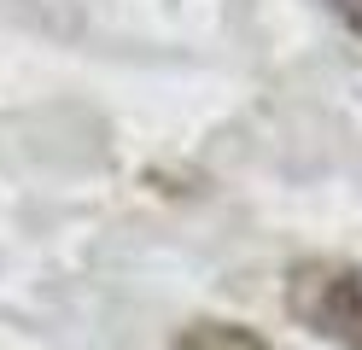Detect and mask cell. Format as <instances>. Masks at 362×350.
I'll return each instance as SVG.
<instances>
[{
	"label": "cell",
	"instance_id": "obj_1",
	"mask_svg": "<svg viewBox=\"0 0 362 350\" xmlns=\"http://www.w3.org/2000/svg\"><path fill=\"white\" fill-rule=\"evenodd\" d=\"M286 310L298 315L315 339L362 350V269L356 263H333V257L292 263V274H286Z\"/></svg>",
	"mask_w": 362,
	"mask_h": 350
},
{
	"label": "cell",
	"instance_id": "obj_2",
	"mask_svg": "<svg viewBox=\"0 0 362 350\" xmlns=\"http://www.w3.org/2000/svg\"><path fill=\"white\" fill-rule=\"evenodd\" d=\"M170 350H275V344L257 339L240 321H193V327H181L170 339Z\"/></svg>",
	"mask_w": 362,
	"mask_h": 350
},
{
	"label": "cell",
	"instance_id": "obj_3",
	"mask_svg": "<svg viewBox=\"0 0 362 350\" xmlns=\"http://www.w3.org/2000/svg\"><path fill=\"white\" fill-rule=\"evenodd\" d=\"M327 6H333V18L345 23L351 35H362V0H327Z\"/></svg>",
	"mask_w": 362,
	"mask_h": 350
}]
</instances>
